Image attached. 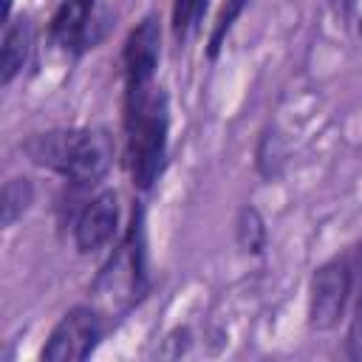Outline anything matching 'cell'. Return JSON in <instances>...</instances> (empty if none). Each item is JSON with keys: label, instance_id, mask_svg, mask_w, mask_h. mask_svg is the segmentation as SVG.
Masks as SVG:
<instances>
[{"label": "cell", "instance_id": "6da1fadb", "mask_svg": "<svg viewBox=\"0 0 362 362\" xmlns=\"http://www.w3.org/2000/svg\"><path fill=\"white\" fill-rule=\"evenodd\" d=\"M170 110L167 93L156 85L124 90V136H127V170L139 189H150L161 173L167 153Z\"/></svg>", "mask_w": 362, "mask_h": 362}, {"label": "cell", "instance_id": "7a4b0ae2", "mask_svg": "<svg viewBox=\"0 0 362 362\" xmlns=\"http://www.w3.org/2000/svg\"><path fill=\"white\" fill-rule=\"evenodd\" d=\"M23 150L34 164L54 170L76 184L99 181L113 161L110 136L105 130H88V127L37 133L25 139Z\"/></svg>", "mask_w": 362, "mask_h": 362}, {"label": "cell", "instance_id": "3957f363", "mask_svg": "<svg viewBox=\"0 0 362 362\" xmlns=\"http://www.w3.org/2000/svg\"><path fill=\"white\" fill-rule=\"evenodd\" d=\"M147 263H144V223L141 209L133 212V223L122 238L113 257L105 263L99 277L93 280V294L99 300L102 314L127 311L147 291Z\"/></svg>", "mask_w": 362, "mask_h": 362}, {"label": "cell", "instance_id": "277c9868", "mask_svg": "<svg viewBox=\"0 0 362 362\" xmlns=\"http://www.w3.org/2000/svg\"><path fill=\"white\" fill-rule=\"evenodd\" d=\"M105 314L93 305H76L62 314L54 325L48 342L42 345V359L48 362H82L93 354L96 342L102 339Z\"/></svg>", "mask_w": 362, "mask_h": 362}, {"label": "cell", "instance_id": "5b68a950", "mask_svg": "<svg viewBox=\"0 0 362 362\" xmlns=\"http://www.w3.org/2000/svg\"><path fill=\"white\" fill-rule=\"evenodd\" d=\"M351 283H354V269H351L348 257H334L314 272L311 288H308V322H311V328L328 331L339 322V317L348 305Z\"/></svg>", "mask_w": 362, "mask_h": 362}, {"label": "cell", "instance_id": "8992f818", "mask_svg": "<svg viewBox=\"0 0 362 362\" xmlns=\"http://www.w3.org/2000/svg\"><path fill=\"white\" fill-rule=\"evenodd\" d=\"M158 45L161 31L156 17H144L124 42L122 65H124V90H136L144 85H153V74L158 65Z\"/></svg>", "mask_w": 362, "mask_h": 362}, {"label": "cell", "instance_id": "52a82bcc", "mask_svg": "<svg viewBox=\"0 0 362 362\" xmlns=\"http://www.w3.org/2000/svg\"><path fill=\"white\" fill-rule=\"evenodd\" d=\"M119 226V201L116 192H99L96 198H90L85 204V209L79 212L76 223H74V240L79 252H96L105 243L113 240Z\"/></svg>", "mask_w": 362, "mask_h": 362}, {"label": "cell", "instance_id": "ba28073f", "mask_svg": "<svg viewBox=\"0 0 362 362\" xmlns=\"http://www.w3.org/2000/svg\"><path fill=\"white\" fill-rule=\"evenodd\" d=\"M93 8H96V0H65L51 17V28H48L51 42L65 51L88 48V42H93L90 37Z\"/></svg>", "mask_w": 362, "mask_h": 362}, {"label": "cell", "instance_id": "9c48e42d", "mask_svg": "<svg viewBox=\"0 0 362 362\" xmlns=\"http://www.w3.org/2000/svg\"><path fill=\"white\" fill-rule=\"evenodd\" d=\"M31 51V23L28 17H17L14 23H6L3 45H0V82L8 85L17 71L25 65Z\"/></svg>", "mask_w": 362, "mask_h": 362}, {"label": "cell", "instance_id": "30bf717a", "mask_svg": "<svg viewBox=\"0 0 362 362\" xmlns=\"http://www.w3.org/2000/svg\"><path fill=\"white\" fill-rule=\"evenodd\" d=\"M34 201V187L28 178L17 175V178H8L3 184V192H0V223L8 229L14 226L17 218H23V212L31 206Z\"/></svg>", "mask_w": 362, "mask_h": 362}, {"label": "cell", "instance_id": "8fae6325", "mask_svg": "<svg viewBox=\"0 0 362 362\" xmlns=\"http://www.w3.org/2000/svg\"><path fill=\"white\" fill-rule=\"evenodd\" d=\"M235 235H238V246L249 255H260L263 246H266V226H263V218L255 206H243L238 212V221H235Z\"/></svg>", "mask_w": 362, "mask_h": 362}, {"label": "cell", "instance_id": "7c38bea8", "mask_svg": "<svg viewBox=\"0 0 362 362\" xmlns=\"http://www.w3.org/2000/svg\"><path fill=\"white\" fill-rule=\"evenodd\" d=\"M246 3H249V0H223L221 11H218V17H215L212 34H209V57H215V54L221 51V42L226 40V34H229L232 23L240 17V11L246 8Z\"/></svg>", "mask_w": 362, "mask_h": 362}, {"label": "cell", "instance_id": "4fadbf2b", "mask_svg": "<svg viewBox=\"0 0 362 362\" xmlns=\"http://www.w3.org/2000/svg\"><path fill=\"white\" fill-rule=\"evenodd\" d=\"M204 8H206V0H175L173 3V34L184 40L198 25Z\"/></svg>", "mask_w": 362, "mask_h": 362}, {"label": "cell", "instance_id": "5bb4252c", "mask_svg": "<svg viewBox=\"0 0 362 362\" xmlns=\"http://www.w3.org/2000/svg\"><path fill=\"white\" fill-rule=\"evenodd\" d=\"M348 356L362 362V294H359V303L354 308L351 328H348Z\"/></svg>", "mask_w": 362, "mask_h": 362}, {"label": "cell", "instance_id": "9a60e30c", "mask_svg": "<svg viewBox=\"0 0 362 362\" xmlns=\"http://www.w3.org/2000/svg\"><path fill=\"white\" fill-rule=\"evenodd\" d=\"M331 6L339 11V14H348L354 8V0H331Z\"/></svg>", "mask_w": 362, "mask_h": 362}, {"label": "cell", "instance_id": "2e32d148", "mask_svg": "<svg viewBox=\"0 0 362 362\" xmlns=\"http://www.w3.org/2000/svg\"><path fill=\"white\" fill-rule=\"evenodd\" d=\"M351 269H354V274H356V272H359V274H362V246H359V249H356V257H354V260H351Z\"/></svg>", "mask_w": 362, "mask_h": 362}, {"label": "cell", "instance_id": "e0dca14e", "mask_svg": "<svg viewBox=\"0 0 362 362\" xmlns=\"http://www.w3.org/2000/svg\"><path fill=\"white\" fill-rule=\"evenodd\" d=\"M8 14H11V0H3V17L8 20Z\"/></svg>", "mask_w": 362, "mask_h": 362}]
</instances>
